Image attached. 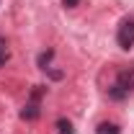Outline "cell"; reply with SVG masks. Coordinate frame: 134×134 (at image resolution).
<instances>
[{
    "label": "cell",
    "instance_id": "6da1fadb",
    "mask_svg": "<svg viewBox=\"0 0 134 134\" xmlns=\"http://www.w3.org/2000/svg\"><path fill=\"white\" fill-rule=\"evenodd\" d=\"M44 93H47V85H34L26 106L21 108V119L23 121H36L41 116V98H44Z\"/></svg>",
    "mask_w": 134,
    "mask_h": 134
},
{
    "label": "cell",
    "instance_id": "7a4b0ae2",
    "mask_svg": "<svg viewBox=\"0 0 134 134\" xmlns=\"http://www.w3.org/2000/svg\"><path fill=\"white\" fill-rule=\"evenodd\" d=\"M116 44L121 49L134 47V18H121V23L116 29Z\"/></svg>",
    "mask_w": 134,
    "mask_h": 134
},
{
    "label": "cell",
    "instance_id": "3957f363",
    "mask_svg": "<svg viewBox=\"0 0 134 134\" xmlns=\"http://www.w3.org/2000/svg\"><path fill=\"white\" fill-rule=\"evenodd\" d=\"M116 83L126 90V93H132L134 90V67H121L116 72Z\"/></svg>",
    "mask_w": 134,
    "mask_h": 134
},
{
    "label": "cell",
    "instance_id": "277c9868",
    "mask_svg": "<svg viewBox=\"0 0 134 134\" xmlns=\"http://www.w3.org/2000/svg\"><path fill=\"white\" fill-rule=\"evenodd\" d=\"M52 59H54V49H47V52H41V54L36 57V67L47 72V70L52 67Z\"/></svg>",
    "mask_w": 134,
    "mask_h": 134
},
{
    "label": "cell",
    "instance_id": "5b68a950",
    "mask_svg": "<svg viewBox=\"0 0 134 134\" xmlns=\"http://www.w3.org/2000/svg\"><path fill=\"white\" fill-rule=\"evenodd\" d=\"M96 134H121V126L116 121H100L96 126Z\"/></svg>",
    "mask_w": 134,
    "mask_h": 134
},
{
    "label": "cell",
    "instance_id": "8992f818",
    "mask_svg": "<svg viewBox=\"0 0 134 134\" xmlns=\"http://www.w3.org/2000/svg\"><path fill=\"white\" fill-rule=\"evenodd\" d=\"M106 96H108V100H124V98H129V93L121 88L119 83H114L108 90H106Z\"/></svg>",
    "mask_w": 134,
    "mask_h": 134
},
{
    "label": "cell",
    "instance_id": "52a82bcc",
    "mask_svg": "<svg viewBox=\"0 0 134 134\" xmlns=\"http://www.w3.org/2000/svg\"><path fill=\"white\" fill-rule=\"evenodd\" d=\"M57 134H75V126H72V121L65 116L57 119Z\"/></svg>",
    "mask_w": 134,
    "mask_h": 134
},
{
    "label": "cell",
    "instance_id": "ba28073f",
    "mask_svg": "<svg viewBox=\"0 0 134 134\" xmlns=\"http://www.w3.org/2000/svg\"><path fill=\"white\" fill-rule=\"evenodd\" d=\"M10 59V49H8V41L0 36V67H5V62Z\"/></svg>",
    "mask_w": 134,
    "mask_h": 134
},
{
    "label": "cell",
    "instance_id": "9c48e42d",
    "mask_svg": "<svg viewBox=\"0 0 134 134\" xmlns=\"http://www.w3.org/2000/svg\"><path fill=\"white\" fill-rule=\"evenodd\" d=\"M62 5H65V8H77L80 0H62Z\"/></svg>",
    "mask_w": 134,
    "mask_h": 134
}]
</instances>
